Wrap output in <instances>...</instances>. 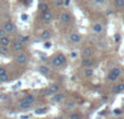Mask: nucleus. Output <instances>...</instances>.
Wrapping results in <instances>:
<instances>
[{"mask_svg":"<svg viewBox=\"0 0 124 119\" xmlns=\"http://www.w3.org/2000/svg\"><path fill=\"white\" fill-rule=\"evenodd\" d=\"M65 62H66V57H65V55H63V54H59L58 56H56L51 60L52 66H54V67H60V66H63Z\"/></svg>","mask_w":124,"mask_h":119,"instance_id":"nucleus-1","label":"nucleus"},{"mask_svg":"<svg viewBox=\"0 0 124 119\" xmlns=\"http://www.w3.org/2000/svg\"><path fill=\"white\" fill-rule=\"evenodd\" d=\"M59 90H60V85L57 84V83H54V84L50 85L49 87H48L47 90H45V92H44V95L45 96H50V95H54L56 93H58Z\"/></svg>","mask_w":124,"mask_h":119,"instance_id":"nucleus-2","label":"nucleus"},{"mask_svg":"<svg viewBox=\"0 0 124 119\" xmlns=\"http://www.w3.org/2000/svg\"><path fill=\"white\" fill-rule=\"evenodd\" d=\"M121 73H122L121 69H119V68H113V69L109 72L107 78L109 81H116V80H118V78L121 76Z\"/></svg>","mask_w":124,"mask_h":119,"instance_id":"nucleus-3","label":"nucleus"},{"mask_svg":"<svg viewBox=\"0 0 124 119\" xmlns=\"http://www.w3.org/2000/svg\"><path fill=\"white\" fill-rule=\"evenodd\" d=\"M2 28L6 31V33H13V32H15V30H16V26H15V24L12 23L11 21H7V22H4Z\"/></svg>","mask_w":124,"mask_h":119,"instance_id":"nucleus-4","label":"nucleus"},{"mask_svg":"<svg viewBox=\"0 0 124 119\" xmlns=\"http://www.w3.org/2000/svg\"><path fill=\"white\" fill-rule=\"evenodd\" d=\"M27 60H28L27 55L23 54V52L19 54L16 56V58H15V61H16V63H19V65H25V63L27 62Z\"/></svg>","mask_w":124,"mask_h":119,"instance_id":"nucleus-5","label":"nucleus"},{"mask_svg":"<svg viewBox=\"0 0 124 119\" xmlns=\"http://www.w3.org/2000/svg\"><path fill=\"white\" fill-rule=\"evenodd\" d=\"M11 47H12V50H14V51H21L24 48V44L20 43L17 41H14L13 43H11Z\"/></svg>","mask_w":124,"mask_h":119,"instance_id":"nucleus-6","label":"nucleus"},{"mask_svg":"<svg viewBox=\"0 0 124 119\" xmlns=\"http://www.w3.org/2000/svg\"><path fill=\"white\" fill-rule=\"evenodd\" d=\"M60 20L61 22H63V23H68V22L71 21V15L69 12H66V11H63V12L60 14Z\"/></svg>","mask_w":124,"mask_h":119,"instance_id":"nucleus-7","label":"nucleus"},{"mask_svg":"<svg viewBox=\"0 0 124 119\" xmlns=\"http://www.w3.org/2000/svg\"><path fill=\"white\" fill-rule=\"evenodd\" d=\"M69 38L72 43H78V42H81V35L78 33H71Z\"/></svg>","mask_w":124,"mask_h":119,"instance_id":"nucleus-8","label":"nucleus"},{"mask_svg":"<svg viewBox=\"0 0 124 119\" xmlns=\"http://www.w3.org/2000/svg\"><path fill=\"white\" fill-rule=\"evenodd\" d=\"M64 98H65L64 97V94H62V93H56L54 95H52V101L54 103H60Z\"/></svg>","mask_w":124,"mask_h":119,"instance_id":"nucleus-9","label":"nucleus"},{"mask_svg":"<svg viewBox=\"0 0 124 119\" xmlns=\"http://www.w3.org/2000/svg\"><path fill=\"white\" fill-rule=\"evenodd\" d=\"M0 45L3 46V47H8L9 45H11V39L7 36L1 37V38H0Z\"/></svg>","mask_w":124,"mask_h":119,"instance_id":"nucleus-10","label":"nucleus"},{"mask_svg":"<svg viewBox=\"0 0 124 119\" xmlns=\"http://www.w3.org/2000/svg\"><path fill=\"white\" fill-rule=\"evenodd\" d=\"M92 54H93V50L88 47L84 48V49L82 50V56H83L84 58H89V57L92 56Z\"/></svg>","mask_w":124,"mask_h":119,"instance_id":"nucleus-11","label":"nucleus"},{"mask_svg":"<svg viewBox=\"0 0 124 119\" xmlns=\"http://www.w3.org/2000/svg\"><path fill=\"white\" fill-rule=\"evenodd\" d=\"M43 20H44L45 22L51 21V20H52V13L50 12L49 10L46 11V12H44V13H43Z\"/></svg>","mask_w":124,"mask_h":119,"instance_id":"nucleus-12","label":"nucleus"},{"mask_svg":"<svg viewBox=\"0 0 124 119\" xmlns=\"http://www.w3.org/2000/svg\"><path fill=\"white\" fill-rule=\"evenodd\" d=\"M93 31H94L95 33H97V34H100V33H102V31H103V26L101 25L100 23H97L93 26Z\"/></svg>","mask_w":124,"mask_h":119,"instance_id":"nucleus-13","label":"nucleus"},{"mask_svg":"<svg viewBox=\"0 0 124 119\" xmlns=\"http://www.w3.org/2000/svg\"><path fill=\"white\" fill-rule=\"evenodd\" d=\"M82 66L83 67H86V68H89L93 66V60L90 58H84L82 60Z\"/></svg>","mask_w":124,"mask_h":119,"instance_id":"nucleus-14","label":"nucleus"},{"mask_svg":"<svg viewBox=\"0 0 124 119\" xmlns=\"http://www.w3.org/2000/svg\"><path fill=\"white\" fill-rule=\"evenodd\" d=\"M38 71L40 72L41 74H49V72H50V69L48 67H46V66H39L38 67Z\"/></svg>","mask_w":124,"mask_h":119,"instance_id":"nucleus-15","label":"nucleus"},{"mask_svg":"<svg viewBox=\"0 0 124 119\" xmlns=\"http://www.w3.org/2000/svg\"><path fill=\"white\" fill-rule=\"evenodd\" d=\"M124 92V83H120L116 87H113V93H122Z\"/></svg>","mask_w":124,"mask_h":119,"instance_id":"nucleus-16","label":"nucleus"},{"mask_svg":"<svg viewBox=\"0 0 124 119\" xmlns=\"http://www.w3.org/2000/svg\"><path fill=\"white\" fill-rule=\"evenodd\" d=\"M23 101L32 105V104H34V103H35V96L34 95H26L25 97L23 98Z\"/></svg>","mask_w":124,"mask_h":119,"instance_id":"nucleus-17","label":"nucleus"},{"mask_svg":"<svg viewBox=\"0 0 124 119\" xmlns=\"http://www.w3.org/2000/svg\"><path fill=\"white\" fill-rule=\"evenodd\" d=\"M17 42H20V43L24 44V43H27L28 41H30V37L28 36H24V35H17Z\"/></svg>","mask_w":124,"mask_h":119,"instance_id":"nucleus-18","label":"nucleus"},{"mask_svg":"<svg viewBox=\"0 0 124 119\" xmlns=\"http://www.w3.org/2000/svg\"><path fill=\"white\" fill-rule=\"evenodd\" d=\"M38 10L41 11L43 13L48 11V4L46 3V2H40V3L38 4Z\"/></svg>","mask_w":124,"mask_h":119,"instance_id":"nucleus-19","label":"nucleus"},{"mask_svg":"<svg viewBox=\"0 0 124 119\" xmlns=\"http://www.w3.org/2000/svg\"><path fill=\"white\" fill-rule=\"evenodd\" d=\"M50 35H51V33H50L48 30H46V31H44V32L41 33L39 37H40V39H44V41H46V39H48L50 37Z\"/></svg>","mask_w":124,"mask_h":119,"instance_id":"nucleus-20","label":"nucleus"},{"mask_svg":"<svg viewBox=\"0 0 124 119\" xmlns=\"http://www.w3.org/2000/svg\"><path fill=\"white\" fill-rule=\"evenodd\" d=\"M31 106H32V105L28 104V103H26V102H24V101L20 102V104H19V107L21 109H30Z\"/></svg>","mask_w":124,"mask_h":119,"instance_id":"nucleus-21","label":"nucleus"},{"mask_svg":"<svg viewBox=\"0 0 124 119\" xmlns=\"http://www.w3.org/2000/svg\"><path fill=\"white\" fill-rule=\"evenodd\" d=\"M0 55H2V56H8V55H9V49H8V47H3V46H0Z\"/></svg>","mask_w":124,"mask_h":119,"instance_id":"nucleus-22","label":"nucleus"},{"mask_svg":"<svg viewBox=\"0 0 124 119\" xmlns=\"http://www.w3.org/2000/svg\"><path fill=\"white\" fill-rule=\"evenodd\" d=\"M84 74H85V76H87V78H90V76H93V74H94V70L90 69V68H87V69H85V71H84Z\"/></svg>","mask_w":124,"mask_h":119,"instance_id":"nucleus-23","label":"nucleus"},{"mask_svg":"<svg viewBox=\"0 0 124 119\" xmlns=\"http://www.w3.org/2000/svg\"><path fill=\"white\" fill-rule=\"evenodd\" d=\"M8 81H9V74H8V72H7V73H4L3 76H0V82H8Z\"/></svg>","mask_w":124,"mask_h":119,"instance_id":"nucleus-24","label":"nucleus"},{"mask_svg":"<svg viewBox=\"0 0 124 119\" xmlns=\"http://www.w3.org/2000/svg\"><path fill=\"white\" fill-rule=\"evenodd\" d=\"M116 6L120 9L124 8V0H116Z\"/></svg>","mask_w":124,"mask_h":119,"instance_id":"nucleus-25","label":"nucleus"},{"mask_svg":"<svg viewBox=\"0 0 124 119\" xmlns=\"http://www.w3.org/2000/svg\"><path fill=\"white\" fill-rule=\"evenodd\" d=\"M70 119H82L81 114H72L70 116Z\"/></svg>","mask_w":124,"mask_h":119,"instance_id":"nucleus-26","label":"nucleus"},{"mask_svg":"<svg viewBox=\"0 0 124 119\" xmlns=\"http://www.w3.org/2000/svg\"><path fill=\"white\" fill-rule=\"evenodd\" d=\"M54 4H56L57 7L63 6V0H54Z\"/></svg>","mask_w":124,"mask_h":119,"instance_id":"nucleus-27","label":"nucleus"},{"mask_svg":"<svg viewBox=\"0 0 124 119\" xmlns=\"http://www.w3.org/2000/svg\"><path fill=\"white\" fill-rule=\"evenodd\" d=\"M50 47H51V43H50V42H46V43L44 44V48H45V49H49Z\"/></svg>","mask_w":124,"mask_h":119,"instance_id":"nucleus-28","label":"nucleus"},{"mask_svg":"<svg viewBox=\"0 0 124 119\" xmlns=\"http://www.w3.org/2000/svg\"><path fill=\"white\" fill-rule=\"evenodd\" d=\"M114 41H116V43H119V42L121 41V35L120 34H116V35H114Z\"/></svg>","mask_w":124,"mask_h":119,"instance_id":"nucleus-29","label":"nucleus"},{"mask_svg":"<svg viewBox=\"0 0 124 119\" xmlns=\"http://www.w3.org/2000/svg\"><path fill=\"white\" fill-rule=\"evenodd\" d=\"M6 34H7L6 31H4L2 27H0V38H1V37H4L6 36Z\"/></svg>","mask_w":124,"mask_h":119,"instance_id":"nucleus-30","label":"nucleus"},{"mask_svg":"<svg viewBox=\"0 0 124 119\" xmlns=\"http://www.w3.org/2000/svg\"><path fill=\"white\" fill-rule=\"evenodd\" d=\"M21 19H22V21H27L28 15L25 14V13H23V14H21Z\"/></svg>","mask_w":124,"mask_h":119,"instance_id":"nucleus-31","label":"nucleus"},{"mask_svg":"<svg viewBox=\"0 0 124 119\" xmlns=\"http://www.w3.org/2000/svg\"><path fill=\"white\" fill-rule=\"evenodd\" d=\"M36 114H44L46 113V109L45 108H40V109H36V111H35Z\"/></svg>","mask_w":124,"mask_h":119,"instance_id":"nucleus-32","label":"nucleus"},{"mask_svg":"<svg viewBox=\"0 0 124 119\" xmlns=\"http://www.w3.org/2000/svg\"><path fill=\"white\" fill-rule=\"evenodd\" d=\"M4 73H7V70L4 69L3 67H0V76H3Z\"/></svg>","mask_w":124,"mask_h":119,"instance_id":"nucleus-33","label":"nucleus"},{"mask_svg":"<svg viewBox=\"0 0 124 119\" xmlns=\"http://www.w3.org/2000/svg\"><path fill=\"white\" fill-rule=\"evenodd\" d=\"M95 2H96L97 4H103L106 2V0H95Z\"/></svg>","mask_w":124,"mask_h":119,"instance_id":"nucleus-34","label":"nucleus"},{"mask_svg":"<svg viewBox=\"0 0 124 119\" xmlns=\"http://www.w3.org/2000/svg\"><path fill=\"white\" fill-rule=\"evenodd\" d=\"M113 113L116 114V115H120V114L122 113V110H121V109H114V110H113Z\"/></svg>","mask_w":124,"mask_h":119,"instance_id":"nucleus-35","label":"nucleus"},{"mask_svg":"<svg viewBox=\"0 0 124 119\" xmlns=\"http://www.w3.org/2000/svg\"><path fill=\"white\" fill-rule=\"evenodd\" d=\"M69 4H70V0H63V6L68 7Z\"/></svg>","mask_w":124,"mask_h":119,"instance_id":"nucleus-36","label":"nucleus"},{"mask_svg":"<svg viewBox=\"0 0 124 119\" xmlns=\"http://www.w3.org/2000/svg\"><path fill=\"white\" fill-rule=\"evenodd\" d=\"M72 107H74V103L73 102L68 103V108H72Z\"/></svg>","mask_w":124,"mask_h":119,"instance_id":"nucleus-37","label":"nucleus"},{"mask_svg":"<svg viewBox=\"0 0 124 119\" xmlns=\"http://www.w3.org/2000/svg\"><path fill=\"white\" fill-rule=\"evenodd\" d=\"M71 57H72V58H76V57H77V54H76L75 51L71 52Z\"/></svg>","mask_w":124,"mask_h":119,"instance_id":"nucleus-38","label":"nucleus"},{"mask_svg":"<svg viewBox=\"0 0 124 119\" xmlns=\"http://www.w3.org/2000/svg\"><path fill=\"white\" fill-rule=\"evenodd\" d=\"M30 116H31V115H24V116H22V118H23V119H27L28 117H30Z\"/></svg>","mask_w":124,"mask_h":119,"instance_id":"nucleus-39","label":"nucleus"}]
</instances>
